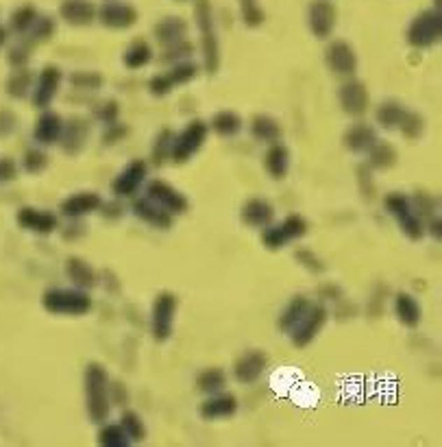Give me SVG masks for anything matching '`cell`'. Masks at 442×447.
Wrapping results in <instances>:
<instances>
[{"mask_svg":"<svg viewBox=\"0 0 442 447\" xmlns=\"http://www.w3.org/2000/svg\"><path fill=\"white\" fill-rule=\"evenodd\" d=\"M85 384V411L92 423H105L111 415V378L101 362H90L83 374Z\"/></svg>","mask_w":442,"mask_h":447,"instance_id":"obj_1","label":"cell"},{"mask_svg":"<svg viewBox=\"0 0 442 447\" xmlns=\"http://www.w3.org/2000/svg\"><path fill=\"white\" fill-rule=\"evenodd\" d=\"M42 306L48 314L57 316H85L94 308V299L81 288H48L42 297Z\"/></svg>","mask_w":442,"mask_h":447,"instance_id":"obj_2","label":"cell"},{"mask_svg":"<svg viewBox=\"0 0 442 447\" xmlns=\"http://www.w3.org/2000/svg\"><path fill=\"white\" fill-rule=\"evenodd\" d=\"M179 310V297L170 290H162L150 308V334L155 343L170 341L172 332H175V319Z\"/></svg>","mask_w":442,"mask_h":447,"instance_id":"obj_3","label":"cell"},{"mask_svg":"<svg viewBox=\"0 0 442 447\" xmlns=\"http://www.w3.org/2000/svg\"><path fill=\"white\" fill-rule=\"evenodd\" d=\"M327 319H329V312H327V308L312 301L310 310L305 312V316L299 321V325L290 334H287V336H290V341H292V345L297 349L310 347L316 341L318 334L322 332V327L327 325Z\"/></svg>","mask_w":442,"mask_h":447,"instance_id":"obj_4","label":"cell"},{"mask_svg":"<svg viewBox=\"0 0 442 447\" xmlns=\"http://www.w3.org/2000/svg\"><path fill=\"white\" fill-rule=\"evenodd\" d=\"M440 31H442L440 15L436 11H425L412 22L408 31V40L416 48H429L440 40Z\"/></svg>","mask_w":442,"mask_h":447,"instance_id":"obj_5","label":"cell"},{"mask_svg":"<svg viewBox=\"0 0 442 447\" xmlns=\"http://www.w3.org/2000/svg\"><path fill=\"white\" fill-rule=\"evenodd\" d=\"M197 22L203 31V50H205V66L209 72L218 68V42L214 35V20H211V7L207 0H199L197 5Z\"/></svg>","mask_w":442,"mask_h":447,"instance_id":"obj_6","label":"cell"},{"mask_svg":"<svg viewBox=\"0 0 442 447\" xmlns=\"http://www.w3.org/2000/svg\"><path fill=\"white\" fill-rule=\"evenodd\" d=\"M268 367V356L264 349H248L244 351L242 356L236 360L234 364V378L236 382L248 386V384H255Z\"/></svg>","mask_w":442,"mask_h":447,"instance_id":"obj_7","label":"cell"},{"mask_svg":"<svg viewBox=\"0 0 442 447\" xmlns=\"http://www.w3.org/2000/svg\"><path fill=\"white\" fill-rule=\"evenodd\" d=\"M205 138H207V127H205V122H201V120L190 122V125L183 129V134L177 138V142L172 144V157H175V162H179V164H181V162H187V159L203 146Z\"/></svg>","mask_w":442,"mask_h":447,"instance_id":"obj_8","label":"cell"},{"mask_svg":"<svg viewBox=\"0 0 442 447\" xmlns=\"http://www.w3.org/2000/svg\"><path fill=\"white\" fill-rule=\"evenodd\" d=\"M386 206H388V210L399 218L403 234H406L410 240H420V238H422V234H425V227H422L420 220L412 214L410 203H408L406 197L390 194V197L386 199Z\"/></svg>","mask_w":442,"mask_h":447,"instance_id":"obj_9","label":"cell"},{"mask_svg":"<svg viewBox=\"0 0 442 447\" xmlns=\"http://www.w3.org/2000/svg\"><path fill=\"white\" fill-rule=\"evenodd\" d=\"M238 413V397L234 393H214L209 395L203 404H201V417L205 421H220V419H229Z\"/></svg>","mask_w":442,"mask_h":447,"instance_id":"obj_10","label":"cell"},{"mask_svg":"<svg viewBox=\"0 0 442 447\" xmlns=\"http://www.w3.org/2000/svg\"><path fill=\"white\" fill-rule=\"evenodd\" d=\"M148 199L155 201L157 206H162L170 214H183L187 210V199L172 188V185H168L166 181L148 183Z\"/></svg>","mask_w":442,"mask_h":447,"instance_id":"obj_11","label":"cell"},{"mask_svg":"<svg viewBox=\"0 0 442 447\" xmlns=\"http://www.w3.org/2000/svg\"><path fill=\"white\" fill-rule=\"evenodd\" d=\"M66 275L70 277V282L81 288V290H92L99 286V273L94 271L90 262H85L83 257H68L66 262Z\"/></svg>","mask_w":442,"mask_h":447,"instance_id":"obj_12","label":"cell"},{"mask_svg":"<svg viewBox=\"0 0 442 447\" xmlns=\"http://www.w3.org/2000/svg\"><path fill=\"white\" fill-rule=\"evenodd\" d=\"M310 27L316 37H329L336 27V9L329 0H316L310 7Z\"/></svg>","mask_w":442,"mask_h":447,"instance_id":"obj_13","label":"cell"},{"mask_svg":"<svg viewBox=\"0 0 442 447\" xmlns=\"http://www.w3.org/2000/svg\"><path fill=\"white\" fill-rule=\"evenodd\" d=\"M340 103H342V109L347 111V114L362 116L364 111L369 109V92L357 81L344 83L342 90H340Z\"/></svg>","mask_w":442,"mask_h":447,"instance_id":"obj_14","label":"cell"},{"mask_svg":"<svg viewBox=\"0 0 442 447\" xmlns=\"http://www.w3.org/2000/svg\"><path fill=\"white\" fill-rule=\"evenodd\" d=\"M394 314H397V319L403 327H408V329H414L420 325L422 321V308L420 304L414 299L412 295L408 292H397L394 297Z\"/></svg>","mask_w":442,"mask_h":447,"instance_id":"obj_15","label":"cell"},{"mask_svg":"<svg viewBox=\"0 0 442 447\" xmlns=\"http://www.w3.org/2000/svg\"><path fill=\"white\" fill-rule=\"evenodd\" d=\"M146 177V164L136 159V162H131L127 169L122 171V175L113 181V192H116L118 197H131L133 192H136L140 188V183L144 181Z\"/></svg>","mask_w":442,"mask_h":447,"instance_id":"obj_16","label":"cell"},{"mask_svg":"<svg viewBox=\"0 0 442 447\" xmlns=\"http://www.w3.org/2000/svg\"><path fill=\"white\" fill-rule=\"evenodd\" d=\"M17 222H20L24 229L37 232V234H50V232H55L57 227H59V222H57L55 214L40 212L35 208H22L20 212H17Z\"/></svg>","mask_w":442,"mask_h":447,"instance_id":"obj_17","label":"cell"},{"mask_svg":"<svg viewBox=\"0 0 442 447\" xmlns=\"http://www.w3.org/2000/svg\"><path fill=\"white\" fill-rule=\"evenodd\" d=\"M310 306H312V299H307V297H303V295H294L292 299L287 301V306L281 310V314H279V321H277L279 332L290 334L299 325V321L305 316V312L310 310Z\"/></svg>","mask_w":442,"mask_h":447,"instance_id":"obj_18","label":"cell"},{"mask_svg":"<svg viewBox=\"0 0 442 447\" xmlns=\"http://www.w3.org/2000/svg\"><path fill=\"white\" fill-rule=\"evenodd\" d=\"M327 64L338 74H351L355 70V52L347 42H334L327 50Z\"/></svg>","mask_w":442,"mask_h":447,"instance_id":"obj_19","label":"cell"},{"mask_svg":"<svg viewBox=\"0 0 442 447\" xmlns=\"http://www.w3.org/2000/svg\"><path fill=\"white\" fill-rule=\"evenodd\" d=\"M273 216H275L273 206L264 199H251L242 208V222L248 227H268Z\"/></svg>","mask_w":442,"mask_h":447,"instance_id":"obj_20","label":"cell"},{"mask_svg":"<svg viewBox=\"0 0 442 447\" xmlns=\"http://www.w3.org/2000/svg\"><path fill=\"white\" fill-rule=\"evenodd\" d=\"M136 17H138L136 9L129 7V5H122V3H107L101 9L103 24L111 27V29H127L136 22Z\"/></svg>","mask_w":442,"mask_h":447,"instance_id":"obj_21","label":"cell"},{"mask_svg":"<svg viewBox=\"0 0 442 447\" xmlns=\"http://www.w3.org/2000/svg\"><path fill=\"white\" fill-rule=\"evenodd\" d=\"M62 83V72L48 66L46 70H42V77H40V83H37L35 87V97H33V103L37 107H46L50 105V101L55 99L57 94V87H59Z\"/></svg>","mask_w":442,"mask_h":447,"instance_id":"obj_22","label":"cell"},{"mask_svg":"<svg viewBox=\"0 0 442 447\" xmlns=\"http://www.w3.org/2000/svg\"><path fill=\"white\" fill-rule=\"evenodd\" d=\"M133 212H136L142 220L150 222L152 227L168 229V227L172 225V214L166 212L162 206H157V203L150 201V199H148V201H146V199L138 201L136 206H133Z\"/></svg>","mask_w":442,"mask_h":447,"instance_id":"obj_23","label":"cell"},{"mask_svg":"<svg viewBox=\"0 0 442 447\" xmlns=\"http://www.w3.org/2000/svg\"><path fill=\"white\" fill-rule=\"evenodd\" d=\"M101 208V197L94 192H81V194H72L62 203V212L66 216H85L94 210Z\"/></svg>","mask_w":442,"mask_h":447,"instance_id":"obj_24","label":"cell"},{"mask_svg":"<svg viewBox=\"0 0 442 447\" xmlns=\"http://www.w3.org/2000/svg\"><path fill=\"white\" fill-rule=\"evenodd\" d=\"M94 5L90 0H66L62 5V15L66 17V22L76 24V27H85L94 20Z\"/></svg>","mask_w":442,"mask_h":447,"instance_id":"obj_25","label":"cell"},{"mask_svg":"<svg viewBox=\"0 0 442 447\" xmlns=\"http://www.w3.org/2000/svg\"><path fill=\"white\" fill-rule=\"evenodd\" d=\"M227 386V374L220 367H209L205 371H201L199 378H197V388L205 395H214L220 393Z\"/></svg>","mask_w":442,"mask_h":447,"instance_id":"obj_26","label":"cell"},{"mask_svg":"<svg viewBox=\"0 0 442 447\" xmlns=\"http://www.w3.org/2000/svg\"><path fill=\"white\" fill-rule=\"evenodd\" d=\"M62 136V118L52 114V111H48V114H44L40 120H37V127H35V138L37 142L42 144H52L57 142Z\"/></svg>","mask_w":442,"mask_h":447,"instance_id":"obj_27","label":"cell"},{"mask_svg":"<svg viewBox=\"0 0 442 447\" xmlns=\"http://www.w3.org/2000/svg\"><path fill=\"white\" fill-rule=\"evenodd\" d=\"M344 142L351 148V151H366V148H373L375 144V132L366 125H355L349 129V134L344 136Z\"/></svg>","mask_w":442,"mask_h":447,"instance_id":"obj_28","label":"cell"},{"mask_svg":"<svg viewBox=\"0 0 442 447\" xmlns=\"http://www.w3.org/2000/svg\"><path fill=\"white\" fill-rule=\"evenodd\" d=\"M103 427L99 430V445L103 447H129L131 441L127 437V432L122 430V425L120 423H101Z\"/></svg>","mask_w":442,"mask_h":447,"instance_id":"obj_29","label":"cell"},{"mask_svg":"<svg viewBox=\"0 0 442 447\" xmlns=\"http://www.w3.org/2000/svg\"><path fill=\"white\" fill-rule=\"evenodd\" d=\"M120 425H122V430L127 432L131 445L133 443H142L146 439V423L136 411H124L122 417H120Z\"/></svg>","mask_w":442,"mask_h":447,"instance_id":"obj_30","label":"cell"},{"mask_svg":"<svg viewBox=\"0 0 442 447\" xmlns=\"http://www.w3.org/2000/svg\"><path fill=\"white\" fill-rule=\"evenodd\" d=\"M266 169L275 179H281L287 171V151L283 146H273L266 153Z\"/></svg>","mask_w":442,"mask_h":447,"instance_id":"obj_31","label":"cell"},{"mask_svg":"<svg viewBox=\"0 0 442 447\" xmlns=\"http://www.w3.org/2000/svg\"><path fill=\"white\" fill-rule=\"evenodd\" d=\"M251 129H253V136L257 140H266V142H275L281 136V127L273 118H268V116H257L253 120Z\"/></svg>","mask_w":442,"mask_h":447,"instance_id":"obj_32","label":"cell"},{"mask_svg":"<svg viewBox=\"0 0 442 447\" xmlns=\"http://www.w3.org/2000/svg\"><path fill=\"white\" fill-rule=\"evenodd\" d=\"M183 33H185V22L179 20V17H168V20L157 24V37L159 42H166V44L181 40Z\"/></svg>","mask_w":442,"mask_h":447,"instance_id":"obj_33","label":"cell"},{"mask_svg":"<svg viewBox=\"0 0 442 447\" xmlns=\"http://www.w3.org/2000/svg\"><path fill=\"white\" fill-rule=\"evenodd\" d=\"M85 136H87V127L81 120H74L70 125V129H68L66 140H64L66 151L68 153H76V151H79V148L83 146V142H85Z\"/></svg>","mask_w":442,"mask_h":447,"instance_id":"obj_34","label":"cell"},{"mask_svg":"<svg viewBox=\"0 0 442 447\" xmlns=\"http://www.w3.org/2000/svg\"><path fill=\"white\" fill-rule=\"evenodd\" d=\"M240 116L234 114V111H220V114L214 118V129L220 136H234L240 132Z\"/></svg>","mask_w":442,"mask_h":447,"instance_id":"obj_35","label":"cell"},{"mask_svg":"<svg viewBox=\"0 0 442 447\" xmlns=\"http://www.w3.org/2000/svg\"><path fill=\"white\" fill-rule=\"evenodd\" d=\"M150 62V48L146 42H136L124 55V64L129 68H142Z\"/></svg>","mask_w":442,"mask_h":447,"instance_id":"obj_36","label":"cell"},{"mask_svg":"<svg viewBox=\"0 0 442 447\" xmlns=\"http://www.w3.org/2000/svg\"><path fill=\"white\" fill-rule=\"evenodd\" d=\"M403 111L397 103H386L379 111H377V120L381 122V127H386V129H394L397 125H401L403 120Z\"/></svg>","mask_w":442,"mask_h":447,"instance_id":"obj_37","label":"cell"},{"mask_svg":"<svg viewBox=\"0 0 442 447\" xmlns=\"http://www.w3.org/2000/svg\"><path fill=\"white\" fill-rule=\"evenodd\" d=\"M281 229H283V234H285V238L287 240H297V238H301V236H305L307 234V222L301 218V216H297V214H292V216H287L281 225H279Z\"/></svg>","mask_w":442,"mask_h":447,"instance_id":"obj_38","label":"cell"},{"mask_svg":"<svg viewBox=\"0 0 442 447\" xmlns=\"http://www.w3.org/2000/svg\"><path fill=\"white\" fill-rule=\"evenodd\" d=\"M29 83H31V74L24 72V70H20V72L13 74V77H11L7 90L11 92V94H13L15 99H22L24 92H27V87H29Z\"/></svg>","mask_w":442,"mask_h":447,"instance_id":"obj_39","label":"cell"},{"mask_svg":"<svg viewBox=\"0 0 442 447\" xmlns=\"http://www.w3.org/2000/svg\"><path fill=\"white\" fill-rule=\"evenodd\" d=\"M194 77H197V66L194 64H181V66H177L175 70L168 74V79L172 83H185V81L194 79Z\"/></svg>","mask_w":442,"mask_h":447,"instance_id":"obj_40","label":"cell"},{"mask_svg":"<svg viewBox=\"0 0 442 447\" xmlns=\"http://www.w3.org/2000/svg\"><path fill=\"white\" fill-rule=\"evenodd\" d=\"M35 20V9L33 7H22V9H17L15 13H13V27L17 29V31H24L31 22Z\"/></svg>","mask_w":442,"mask_h":447,"instance_id":"obj_41","label":"cell"},{"mask_svg":"<svg viewBox=\"0 0 442 447\" xmlns=\"http://www.w3.org/2000/svg\"><path fill=\"white\" fill-rule=\"evenodd\" d=\"M401 127H403V134H406V136L416 138L420 134V129H422V120L416 114H403Z\"/></svg>","mask_w":442,"mask_h":447,"instance_id":"obj_42","label":"cell"},{"mask_svg":"<svg viewBox=\"0 0 442 447\" xmlns=\"http://www.w3.org/2000/svg\"><path fill=\"white\" fill-rule=\"evenodd\" d=\"M297 260L299 262L305 267V269H310L312 273H320L325 267H322V262L320 260L312 253V251H307V249H303V251H297Z\"/></svg>","mask_w":442,"mask_h":447,"instance_id":"obj_43","label":"cell"},{"mask_svg":"<svg viewBox=\"0 0 442 447\" xmlns=\"http://www.w3.org/2000/svg\"><path fill=\"white\" fill-rule=\"evenodd\" d=\"M44 166H46V155H44V153H40V151L27 153V157H24V169H27V171L37 173V171H42Z\"/></svg>","mask_w":442,"mask_h":447,"instance_id":"obj_44","label":"cell"},{"mask_svg":"<svg viewBox=\"0 0 442 447\" xmlns=\"http://www.w3.org/2000/svg\"><path fill=\"white\" fill-rule=\"evenodd\" d=\"M170 87H172V81H170L168 77H164V74H157V77H152V81H150V92H152L155 97L168 94Z\"/></svg>","mask_w":442,"mask_h":447,"instance_id":"obj_45","label":"cell"},{"mask_svg":"<svg viewBox=\"0 0 442 447\" xmlns=\"http://www.w3.org/2000/svg\"><path fill=\"white\" fill-rule=\"evenodd\" d=\"M168 151H170V132H164L157 140V146H155V162L162 164L166 159Z\"/></svg>","mask_w":442,"mask_h":447,"instance_id":"obj_46","label":"cell"},{"mask_svg":"<svg viewBox=\"0 0 442 447\" xmlns=\"http://www.w3.org/2000/svg\"><path fill=\"white\" fill-rule=\"evenodd\" d=\"M109 395H111V406L113 404H124L127 402V397H129V393H127V388L122 386V382H111L109 384Z\"/></svg>","mask_w":442,"mask_h":447,"instance_id":"obj_47","label":"cell"},{"mask_svg":"<svg viewBox=\"0 0 442 447\" xmlns=\"http://www.w3.org/2000/svg\"><path fill=\"white\" fill-rule=\"evenodd\" d=\"M373 157H375V164L388 166V164L394 162V151L390 146H379V148H375V151H373Z\"/></svg>","mask_w":442,"mask_h":447,"instance_id":"obj_48","label":"cell"},{"mask_svg":"<svg viewBox=\"0 0 442 447\" xmlns=\"http://www.w3.org/2000/svg\"><path fill=\"white\" fill-rule=\"evenodd\" d=\"M72 81H74V85H83L85 83L87 87H99L103 79L99 77V74H79V77L74 74Z\"/></svg>","mask_w":442,"mask_h":447,"instance_id":"obj_49","label":"cell"},{"mask_svg":"<svg viewBox=\"0 0 442 447\" xmlns=\"http://www.w3.org/2000/svg\"><path fill=\"white\" fill-rule=\"evenodd\" d=\"M15 177V166L11 159H0V181H9Z\"/></svg>","mask_w":442,"mask_h":447,"instance_id":"obj_50","label":"cell"},{"mask_svg":"<svg viewBox=\"0 0 442 447\" xmlns=\"http://www.w3.org/2000/svg\"><path fill=\"white\" fill-rule=\"evenodd\" d=\"M429 232L436 240H440V220H434L432 225H429Z\"/></svg>","mask_w":442,"mask_h":447,"instance_id":"obj_51","label":"cell"},{"mask_svg":"<svg viewBox=\"0 0 442 447\" xmlns=\"http://www.w3.org/2000/svg\"><path fill=\"white\" fill-rule=\"evenodd\" d=\"M5 37H7V35H5V29H0V46L5 44Z\"/></svg>","mask_w":442,"mask_h":447,"instance_id":"obj_52","label":"cell"}]
</instances>
